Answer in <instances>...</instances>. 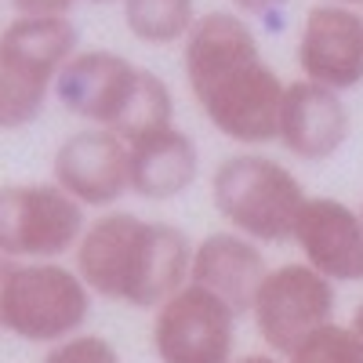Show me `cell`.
<instances>
[{
	"label": "cell",
	"mask_w": 363,
	"mask_h": 363,
	"mask_svg": "<svg viewBox=\"0 0 363 363\" xmlns=\"http://www.w3.org/2000/svg\"><path fill=\"white\" fill-rule=\"evenodd\" d=\"M182 69L203 120L236 145L277 142L284 80L262 58L255 29L236 11L196 15L182 40Z\"/></svg>",
	"instance_id": "cell-1"
},
{
	"label": "cell",
	"mask_w": 363,
	"mask_h": 363,
	"mask_svg": "<svg viewBox=\"0 0 363 363\" xmlns=\"http://www.w3.org/2000/svg\"><path fill=\"white\" fill-rule=\"evenodd\" d=\"M193 240L171 222L135 211H102L87 218L73 251V269L87 291L131 309H157L189 284Z\"/></svg>",
	"instance_id": "cell-2"
},
{
	"label": "cell",
	"mask_w": 363,
	"mask_h": 363,
	"mask_svg": "<svg viewBox=\"0 0 363 363\" xmlns=\"http://www.w3.org/2000/svg\"><path fill=\"white\" fill-rule=\"evenodd\" d=\"M306 200L301 178L265 153H233L211 174V203L218 218L262 247L287 244Z\"/></svg>",
	"instance_id": "cell-3"
},
{
	"label": "cell",
	"mask_w": 363,
	"mask_h": 363,
	"mask_svg": "<svg viewBox=\"0 0 363 363\" xmlns=\"http://www.w3.org/2000/svg\"><path fill=\"white\" fill-rule=\"evenodd\" d=\"M80 51L69 18H11L0 29V131L40 120L55 77Z\"/></svg>",
	"instance_id": "cell-4"
},
{
	"label": "cell",
	"mask_w": 363,
	"mask_h": 363,
	"mask_svg": "<svg viewBox=\"0 0 363 363\" xmlns=\"http://www.w3.org/2000/svg\"><path fill=\"white\" fill-rule=\"evenodd\" d=\"M95 294L66 262H15L0 298V323L29 345H58L80 335Z\"/></svg>",
	"instance_id": "cell-5"
},
{
	"label": "cell",
	"mask_w": 363,
	"mask_h": 363,
	"mask_svg": "<svg viewBox=\"0 0 363 363\" xmlns=\"http://www.w3.org/2000/svg\"><path fill=\"white\" fill-rule=\"evenodd\" d=\"M87 229V211L55 182L0 186V258L62 262L77 251Z\"/></svg>",
	"instance_id": "cell-6"
},
{
	"label": "cell",
	"mask_w": 363,
	"mask_h": 363,
	"mask_svg": "<svg viewBox=\"0 0 363 363\" xmlns=\"http://www.w3.org/2000/svg\"><path fill=\"white\" fill-rule=\"evenodd\" d=\"M338 287L323 280L306 262H284L265 272V280L251 301V320L265 352L287 359L313 330L335 323Z\"/></svg>",
	"instance_id": "cell-7"
},
{
	"label": "cell",
	"mask_w": 363,
	"mask_h": 363,
	"mask_svg": "<svg viewBox=\"0 0 363 363\" xmlns=\"http://www.w3.org/2000/svg\"><path fill=\"white\" fill-rule=\"evenodd\" d=\"M240 316L200 284L178 287L153 309V352L160 363H233Z\"/></svg>",
	"instance_id": "cell-8"
},
{
	"label": "cell",
	"mask_w": 363,
	"mask_h": 363,
	"mask_svg": "<svg viewBox=\"0 0 363 363\" xmlns=\"http://www.w3.org/2000/svg\"><path fill=\"white\" fill-rule=\"evenodd\" d=\"M51 182L84 211H113L131 193L128 142L109 128H80L58 142L51 157Z\"/></svg>",
	"instance_id": "cell-9"
},
{
	"label": "cell",
	"mask_w": 363,
	"mask_h": 363,
	"mask_svg": "<svg viewBox=\"0 0 363 363\" xmlns=\"http://www.w3.org/2000/svg\"><path fill=\"white\" fill-rule=\"evenodd\" d=\"M142 66L131 58L116 55L109 48H87L77 51L62 73L55 77L51 95L66 113L87 120V128H109L116 131L120 116L128 113L135 87H138Z\"/></svg>",
	"instance_id": "cell-10"
},
{
	"label": "cell",
	"mask_w": 363,
	"mask_h": 363,
	"mask_svg": "<svg viewBox=\"0 0 363 363\" xmlns=\"http://www.w3.org/2000/svg\"><path fill=\"white\" fill-rule=\"evenodd\" d=\"M301 77L327 91H352L363 84V15L342 4H313L294 48Z\"/></svg>",
	"instance_id": "cell-11"
},
{
	"label": "cell",
	"mask_w": 363,
	"mask_h": 363,
	"mask_svg": "<svg viewBox=\"0 0 363 363\" xmlns=\"http://www.w3.org/2000/svg\"><path fill=\"white\" fill-rule=\"evenodd\" d=\"M301 262L330 284H363V222L359 211L335 196H309L291 233Z\"/></svg>",
	"instance_id": "cell-12"
},
{
	"label": "cell",
	"mask_w": 363,
	"mask_h": 363,
	"mask_svg": "<svg viewBox=\"0 0 363 363\" xmlns=\"http://www.w3.org/2000/svg\"><path fill=\"white\" fill-rule=\"evenodd\" d=\"M352 116L338 91H327L313 80H291L284 87L277 142L294 160L320 164L330 160L349 142Z\"/></svg>",
	"instance_id": "cell-13"
},
{
	"label": "cell",
	"mask_w": 363,
	"mask_h": 363,
	"mask_svg": "<svg viewBox=\"0 0 363 363\" xmlns=\"http://www.w3.org/2000/svg\"><path fill=\"white\" fill-rule=\"evenodd\" d=\"M269 258L262 244L240 236L233 229H215L200 236L193 244V265H189V284L207 287L218 294L236 316L251 313V301L269 272Z\"/></svg>",
	"instance_id": "cell-14"
},
{
	"label": "cell",
	"mask_w": 363,
	"mask_h": 363,
	"mask_svg": "<svg viewBox=\"0 0 363 363\" xmlns=\"http://www.w3.org/2000/svg\"><path fill=\"white\" fill-rule=\"evenodd\" d=\"M200 178V149L182 128H164L128 142V182L142 200H174Z\"/></svg>",
	"instance_id": "cell-15"
},
{
	"label": "cell",
	"mask_w": 363,
	"mask_h": 363,
	"mask_svg": "<svg viewBox=\"0 0 363 363\" xmlns=\"http://www.w3.org/2000/svg\"><path fill=\"white\" fill-rule=\"evenodd\" d=\"M120 4L128 33L153 48L182 44L196 22V0H120Z\"/></svg>",
	"instance_id": "cell-16"
},
{
	"label": "cell",
	"mask_w": 363,
	"mask_h": 363,
	"mask_svg": "<svg viewBox=\"0 0 363 363\" xmlns=\"http://www.w3.org/2000/svg\"><path fill=\"white\" fill-rule=\"evenodd\" d=\"M174 128V91L167 87V80L153 69H142L138 87H135V99L128 106V113L120 116L116 135L124 142H135L142 135H153Z\"/></svg>",
	"instance_id": "cell-17"
},
{
	"label": "cell",
	"mask_w": 363,
	"mask_h": 363,
	"mask_svg": "<svg viewBox=\"0 0 363 363\" xmlns=\"http://www.w3.org/2000/svg\"><path fill=\"white\" fill-rule=\"evenodd\" d=\"M287 363H363V345L349 330V323H327L301 342Z\"/></svg>",
	"instance_id": "cell-18"
},
{
	"label": "cell",
	"mask_w": 363,
	"mask_h": 363,
	"mask_svg": "<svg viewBox=\"0 0 363 363\" xmlns=\"http://www.w3.org/2000/svg\"><path fill=\"white\" fill-rule=\"evenodd\" d=\"M40 363H124V359H120V349L106 335L80 330V335L51 345Z\"/></svg>",
	"instance_id": "cell-19"
},
{
	"label": "cell",
	"mask_w": 363,
	"mask_h": 363,
	"mask_svg": "<svg viewBox=\"0 0 363 363\" xmlns=\"http://www.w3.org/2000/svg\"><path fill=\"white\" fill-rule=\"evenodd\" d=\"M18 18H69L77 0H8Z\"/></svg>",
	"instance_id": "cell-20"
},
{
	"label": "cell",
	"mask_w": 363,
	"mask_h": 363,
	"mask_svg": "<svg viewBox=\"0 0 363 363\" xmlns=\"http://www.w3.org/2000/svg\"><path fill=\"white\" fill-rule=\"evenodd\" d=\"M240 18H277L291 0H229Z\"/></svg>",
	"instance_id": "cell-21"
},
{
	"label": "cell",
	"mask_w": 363,
	"mask_h": 363,
	"mask_svg": "<svg viewBox=\"0 0 363 363\" xmlns=\"http://www.w3.org/2000/svg\"><path fill=\"white\" fill-rule=\"evenodd\" d=\"M233 363H287V359L272 356V352H244V356H236Z\"/></svg>",
	"instance_id": "cell-22"
},
{
	"label": "cell",
	"mask_w": 363,
	"mask_h": 363,
	"mask_svg": "<svg viewBox=\"0 0 363 363\" xmlns=\"http://www.w3.org/2000/svg\"><path fill=\"white\" fill-rule=\"evenodd\" d=\"M349 330H352V335L359 338V345H363V301H359V306L352 309V316H349Z\"/></svg>",
	"instance_id": "cell-23"
},
{
	"label": "cell",
	"mask_w": 363,
	"mask_h": 363,
	"mask_svg": "<svg viewBox=\"0 0 363 363\" xmlns=\"http://www.w3.org/2000/svg\"><path fill=\"white\" fill-rule=\"evenodd\" d=\"M11 265H15V262L0 258V298H4V284H8V272H11ZM0 330H4V323H0Z\"/></svg>",
	"instance_id": "cell-24"
},
{
	"label": "cell",
	"mask_w": 363,
	"mask_h": 363,
	"mask_svg": "<svg viewBox=\"0 0 363 363\" xmlns=\"http://www.w3.org/2000/svg\"><path fill=\"white\" fill-rule=\"evenodd\" d=\"M327 4H342V8H356V11H359L363 0H327Z\"/></svg>",
	"instance_id": "cell-25"
},
{
	"label": "cell",
	"mask_w": 363,
	"mask_h": 363,
	"mask_svg": "<svg viewBox=\"0 0 363 363\" xmlns=\"http://www.w3.org/2000/svg\"><path fill=\"white\" fill-rule=\"evenodd\" d=\"M91 4H116V0H91Z\"/></svg>",
	"instance_id": "cell-26"
},
{
	"label": "cell",
	"mask_w": 363,
	"mask_h": 363,
	"mask_svg": "<svg viewBox=\"0 0 363 363\" xmlns=\"http://www.w3.org/2000/svg\"><path fill=\"white\" fill-rule=\"evenodd\" d=\"M359 222H363V203H359Z\"/></svg>",
	"instance_id": "cell-27"
}]
</instances>
